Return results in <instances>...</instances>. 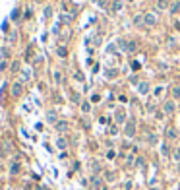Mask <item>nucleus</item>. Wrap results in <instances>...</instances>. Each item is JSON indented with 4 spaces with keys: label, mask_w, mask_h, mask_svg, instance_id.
I'll use <instances>...</instances> for the list:
<instances>
[{
    "label": "nucleus",
    "mask_w": 180,
    "mask_h": 190,
    "mask_svg": "<svg viewBox=\"0 0 180 190\" xmlns=\"http://www.w3.org/2000/svg\"><path fill=\"white\" fill-rule=\"evenodd\" d=\"M116 122H118V124H124L126 122V114L122 113V111H118V113H116Z\"/></svg>",
    "instance_id": "16"
},
{
    "label": "nucleus",
    "mask_w": 180,
    "mask_h": 190,
    "mask_svg": "<svg viewBox=\"0 0 180 190\" xmlns=\"http://www.w3.org/2000/svg\"><path fill=\"white\" fill-rule=\"evenodd\" d=\"M54 128H56V132H68V122L66 120H58L54 124Z\"/></svg>",
    "instance_id": "7"
},
{
    "label": "nucleus",
    "mask_w": 180,
    "mask_h": 190,
    "mask_svg": "<svg viewBox=\"0 0 180 190\" xmlns=\"http://www.w3.org/2000/svg\"><path fill=\"white\" fill-rule=\"evenodd\" d=\"M147 140H149V144H157V136L155 134H149V138H147Z\"/></svg>",
    "instance_id": "29"
},
{
    "label": "nucleus",
    "mask_w": 180,
    "mask_h": 190,
    "mask_svg": "<svg viewBox=\"0 0 180 190\" xmlns=\"http://www.w3.org/2000/svg\"><path fill=\"white\" fill-rule=\"evenodd\" d=\"M81 111H83V113H89V111H91V105H89L87 101H83L81 103Z\"/></svg>",
    "instance_id": "22"
},
{
    "label": "nucleus",
    "mask_w": 180,
    "mask_h": 190,
    "mask_svg": "<svg viewBox=\"0 0 180 190\" xmlns=\"http://www.w3.org/2000/svg\"><path fill=\"white\" fill-rule=\"evenodd\" d=\"M171 10H172V12H180V2H178V0H176V2H172Z\"/></svg>",
    "instance_id": "25"
},
{
    "label": "nucleus",
    "mask_w": 180,
    "mask_h": 190,
    "mask_svg": "<svg viewBox=\"0 0 180 190\" xmlns=\"http://www.w3.org/2000/svg\"><path fill=\"white\" fill-rule=\"evenodd\" d=\"M105 177H107V181H114V175H112V173H107Z\"/></svg>",
    "instance_id": "33"
},
{
    "label": "nucleus",
    "mask_w": 180,
    "mask_h": 190,
    "mask_svg": "<svg viewBox=\"0 0 180 190\" xmlns=\"http://www.w3.org/2000/svg\"><path fill=\"white\" fill-rule=\"evenodd\" d=\"M18 18H19V10H18V8H16V10H14V12H12V19H14V22H16V19H18Z\"/></svg>",
    "instance_id": "28"
},
{
    "label": "nucleus",
    "mask_w": 180,
    "mask_h": 190,
    "mask_svg": "<svg viewBox=\"0 0 180 190\" xmlns=\"http://www.w3.org/2000/svg\"><path fill=\"white\" fill-rule=\"evenodd\" d=\"M56 147H58V150H66V147H68V142H66V138H64V136L56 138Z\"/></svg>",
    "instance_id": "9"
},
{
    "label": "nucleus",
    "mask_w": 180,
    "mask_h": 190,
    "mask_svg": "<svg viewBox=\"0 0 180 190\" xmlns=\"http://www.w3.org/2000/svg\"><path fill=\"white\" fill-rule=\"evenodd\" d=\"M56 55L60 56V58H66V56H68V51L64 49V47H56Z\"/></svg>",
    "instance_id": "15"
},
{
    "label": "nucleus",
    "mask_w": 180,
    "mask_h": 190,
    "mask_svg": "<svg viewBox=\"0 0 180 190\" xmlns=\"http://www.w3.org/2000/svg\"><path fill=\"white\" fill-rule=\"evenodd\" d=\"M110 134L116 136V134H118V128H116V126H112V128H110Z\"/></svg>",
    "instance_id": "32"
},
{
    "label": "nucleus",
    "mask_w": 180,
    "mask_h": 190,
    "mask_svg": "<svg viewBox=\"0 0 180 190\" xmlns=\"http://www.w3.org/2000/svg\"><path fill=\"white\" fill-rule=\"evenodd\" d=\"M124 134L128 136V138H134V134H136V122H134V120H128V122H126Z\"/></svg>",
    "instance_id": "2"
},
{
    "label": "nucleus",
    "mask_w": 180,
    "mask_h": 190,
    "mask_svg": "<svg viewBox=\"0 0 180 190\" xmlns=\"http://www.w3.org/2000/svg\"><path fill=\"white\" fill-rule=\"evenodd\" d=\"M50 16H52V8L49 6V8H45V18H47V19H49V18H50Z\"/></svg>",
    "instance_id": "27"
},
{
    "label": "nucleus",
    "mask_w": 180,
    "mask_h": 190,
    "mask_svg": "<svg viewBox=\"0 0 180 190\" xmlns=\"http://www.w3.org/2000/svg\"><path fill=\"white\" fill-rule=\"evenodd\" d=\"M144 23L145 25H155L157 23V14H153V12L144 14Z\"/></svg>",
    "instance_id": "4"
},
{
    "label": "nucleus",
    "mask_w": 180,
    "mask_h": 190,
    "mask_svg": "<svg viewBox=\"0 0 180 190\" xmlns=\"http://www.w3.org/2000/svg\"><path fill=\"white\" fill-rule=\"evenodd\" d=\"M91 101H93V103H99V101H101V95H99V93H95L93 97H91Z\"/></svg>",
    "instance_id": "30"
},
{
    "label": "nucleus",
    "mask_w": 180,
    "mask_h": 190,
    "mask_svg": "<svg viewBox=\"0 0 180 190\" xmlns=\"http://www.w3.org/2000/svg\"><path fill=\"white\" fill-rule=\"evenodd\" d=\"M54 80H56V83H60V82H62V72H60V70H56V72H54Z\"/></svg>",
    "instance_id": "24"
},
{
    "label": "nucleus",
    "mask_w": 180,
    "mask_h": 190,
    "mask_svg": "<svg viewBox=\"0 0 180 190\" xmlns=\"http://www.w3.org/2000/svg\"><path fill=\"white\" fill-rule=\"evenodd\" d=\"M176 138V128L174 126H168L167 128V140H174Z\"/></svg>",
    "instance_id": "10"
},
{
    "label": "nucleus",
    "mask_w": 180,
    "mask_h": 190,
    "mask_svg": "<svg viewBox=\"0 0 180 190\" xmlns=\"http://www.w3.org/2000/svg\"><path fill=\"white\" fill-rule=\"evenodd\" d=\"M172 99H174V101H180V86H174L172 87Z\"/></svg>",
    "instance_id": "14"
},
{
    "label": "nucleus",
    "mask_w": 180,
    "mask_h": 190,
    "mask_svg": "<svg viewBox=\"0 0 180 190\" xmlns=\"http://www.w3.org/2000/svg\"><path fill=\"white\" fill-rule=\"evenodd\" d=\"M10 93H12V97H22V93H23V83H22V82L12 83V87H10Z\"/></svg>",
    "instance_id": "1"
},
{
    "label": "nucleus",
    "mask_w": 180,
    "mask_h": 190,
    "mask_svg": "<svg viewBox=\"0 0 180 190\" xmlns=\"http://www.w3.org/2000/svg\"><path fill=\"white\" fill-rule=\"evenodd\" d=\"M91 188H93V190H105V188H103V178L93 177V178H91Z\"/></svg>",
    "instance_id": "5"
},
{
    "label": "nucleus",
    "mask_w": 180,
    "mask_h": 190,
    "mask_svg": "<svg viewBox=\"0 0 180 190\" xmlns=\"http://www.w3.org/2000/svg\"><path fill=\"white\" fill-rule=\"evenodd\" d=\"M118 45L122 47L124 51H128V52H136L137 51V43H134V41H128V43H126V41H118Z\"/></svg>",
    "instance_id": "3"
},
{
    "label": "nucleus",
    "mask_w": 180,
    "mask_h": 190,
    "mask_svg": "<svg viewBox=\"0 0 180 190\" xmlns=\"http://www.w3.org/2000/svg\"><path fill=\"white\" fill-rule=\"evenodd\" d=\"M174 109H176L174 101H165V105H163V111H165V114H172Z\"/></svg>",
    "instance_id": "6"
},
{
    "label": "nucleus",
    "mask_w": 180,
    "mask_h": 190,
    "mask_svg": "<svg viewBox=\"0 0 180 190\" xmlns=\"http://www.w3.org/2000/svg\"><path fill=\"white\" fill-rule=\"evenodd\" d=\"M157 8L159 10H168V0H157Z\"/></svg>",
    "instance_id": "17"
},
{
    "label": "nucleus",
    "mask_w": 180,
    "mask_h": 190,
    "mask_svg": "<svg viewBox=\"0 0 180 190\" xmlns=\"http://www.w3.org/2000/svg\"><path fill=\"white\" fill-rule=\"evenodd\" d=\"M171 155H172V159H174V161H176V163H178V161H180V147H174V150H172V153H171Z\"/></svg>",
    "instance_id": "18"
},
{
    "label": "nucleus",
    "mask_w": 180,
    "mask_h": 190,
    "mask_svg": "<svg viewBox=\"0 0 180 190\" xmlns=\"http://www.w3.org/2000/svg\"><path fill=\"white\" fill-rule=\"evenodd\" d=\"M114 157H116V153H114V150H110V151H109V153H107V159H114Z\"/></svg>",
    "instance_id": "31"
},
{
    "label": "nucleus",
    "mask_w": 180,
    "mask_h": 190,
    "mask_svg": "<svg viewBox=\"0 0 180 190\" xmlns=\"http://www.w3.org/2000/svg\"><path fill=\"white\" fill-rule=\"evenodd\" d=\"M112 10L114 12H120V10H122V2H120V0H114L112 2Z\"/></svg>",
    "instance_id": "19"
},
{
    "label": "nucleus",
    "mask_w": 180,
    "mask_h": 190,
    "mask_svg": "<svg viewBox=\"0 0 180 190\" xmlns=\"http://www.w3.org/2000/svg\"><path fill=\"white\" fill-rule=\"evenodd\" d=\"M136 165H137V167H141V165H144V159H141V157H140V159H136Z\"/></svg>",
    "instance_id": "35"
},
{
    "label": "nucleus",
    "mask_w": 180,
    "mask_h": 190,
    "mask_svg": "<svg viewBox=\"0 0 180 190\" xmlns=\"http://www.w3.org/2000/svg\"><path fill=\"white\" fill-rule=\"evenodd\" d=\"M161 155L163 157H168V155H171V150H168V144H167V142L161 146Z\"/></svg>",
    "instance_id": "13"
},
{
    "label": "nucleus",
    "mask_w": 180,
    "mask_h": 190,
    "mask_svg": "<svg viewBox=\"0 0 180 190\" xmlns=\"http://www.w3.org/2000/svg\"><path fill=\"white\" fill-rule=\"evenodd\" d=\"M128 2H132V0H128Z\"/></svg>",
    "instance_id": "37"
},
{
    "label": "nucleus",
    "mask_w": 180,
    "mask_h": 190,
    "mask_svg": "<svg viewBox=\"0 0 180 190\" xmlns=\"http://www.w3.org/2000/svg\"><path fill=\"white\" fill-rule=\"evenodd\" d=\"M137 91H140L141 95H147V93H149V83H147V82H141L140 86H137Z\"/></svg>",
    "instance_id": "8"
},
{
    "label": "nucleus",
    "mask_w": 180,
    "mask_h": 190,
    "mask_svg": "<svg viewBox=\"0 0 180 190\" xmlns=\"http://www.w3.org/2000/svg\"><path fill=\"white\" fill-rule=\"evenodd\" d=\"M105 76H107L109 80H110V78H116V76H118V72H116V70H112V72H110V70H109L107 74H105Z\"/></svg>",
    "instance_id": "26"
},
{
    "label": "nucleus",
    "mask_w": 180,
    "mask_h": 190,
    "mask_svg": "<svg viewBox=\"0 0 180 190\" xmlns=\"http://www.w3.org/2000/svg\"><path fill=\"white\" fill-rule=\"evenodd\" d=\"M19 169H22V167H19V163L14 161L12 165H10V173H12V175H19Z\"/></svg>",
    "instance_id": "11"
},
{
    "label": "nucleus",
    "mask_w": 180,
    "mask_h": 190,
    "mask_svg": "<svg viewBox=\"0 0 180 190\" xmlns=\"http://www.w3.org/2000/svg\"><path fill=\"white\" fill-rule=\"evenodd\" d=\"M35 2H43V0H35Z\"/></svg>",
    "instance_id": "36"
},
{
    "label": "nucleus",
    "mask_w": 180,
    "mask_h": 190,
    "mask_svg": "<svg viewBox=\"0 0 180 190\" xmlns=\"http://www.w3.org/2000/svg\"><path fill=\"white\" fill-rule=\"evenodd\" d=\"M10 70L12 72H19V60H14L12 64H10Z\"/></svg>",
    "instance_id": "20"
},
{
    "label": "nucleus",
    "mask_w": 180,
    "mask_h": 190,
    "mask_svg": "<svg viewBox=\"0 0 180 190\" xmlns=\"http://www.w3.org/2000/svg\"><path fill=\"white\" fill-rule=\"evenodd\" d=\"M10 147H12L10 142H2V151H0V155H8L10 153Z\"/></svg>",
    "instance_id": "12"
},
{
    "label": "nucleus",
    "mask_w": 180,
    "mask_h": 190,
    "mask_svg": "<svg viewBox=\"0 0 180 190\" xmlns=\"http://www.w3.org/2000/svg\"><path fill=\"white\" fill-rule=\"evenodd\" d=\"M163 91H165V87H163V86H159V87H155L153 95H155V97H159V95H163Z\"/></svg>",
    "instance_id": "23"
},
{
    "label": "nucleus",
    "mask_w": 180,
    "mask_h": 190,
    "mask_svg": "<svg viewBox=\"0 0 180 190\" xmlns=\"http://www.w3.org/2000/svg\"><path fill=\"white\" fill-rule=\"evenodd\" d=\"M47 120H49V122H52V124H56V122H58L54 113H49V114H47Z\"/></svg>",
    "instance_id": "21"
},
{
    "label": "nucleus",
    "mask_w": 180,
    "mask_h": 190,
    "mask_svg": "<svg viewBox=\"0 0 180 190\" xmlns=\"http://www.w3.org/2000/svg\"><path fill=\"white\" fill-rule=\"evenodd\" d=\"M6 66H8V64H6V60H0V70H4Z\"/></svg>",
    "instance_id": "34"
},
{
    "label": "nucleus",
    "mask_w": 180,
    "mask_h": 190,
    "mask_svg": "<svg viewBox=\"0 0 180 190\" xmlns=\"http://www.w3.org/2000/svg\"><path fill=\"white\" fill-rule=\"evenodd\" d=\"M0 190H2V188H0Z\"/></svg>",
    "instance_id": "38"
}]
</instances>
